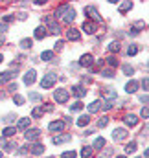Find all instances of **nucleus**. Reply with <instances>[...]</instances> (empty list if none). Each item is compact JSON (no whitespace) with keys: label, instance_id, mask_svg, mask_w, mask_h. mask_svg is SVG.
Here are the masks:
<instances>
[{"label":"nucleus","instance_id":"f257e3e1","mask_svg":"<svg viewBox=\"0 0 149 158\" xmlns=\"http://www.w3.org/2000/svg\"><path fill=\"white\" fill-rule=\"evenodd\" d=\"M53 99H55L57 103H66V101L70 99V92H68L66 88H57V90L53 92Z\"/></svg>","mask_w":149,"mask_h":158},{"label":"nucleus","instance_id":"f03ea898","mask_svg":"<svg viewBox=\"0 0 149 158\" xmlns=\"http://www.w3.org/2000/svg\"><path fill=\"white\" fill-rule=\"evenodd\" d=\"M55 81H57V76L55 74H46V76H42V79H40V88H52L55 85Z\"/></svg>","mask_w":149,"mask_h":158},{"label":"nucleus","instance_id":"7ed1b4c3","mask_svg":"<svg viewBox=\"0 0 149 158\" xmlns=\"http://www.w3.org/2000/svg\"><path fill=\"white\" fill-rule=\"evenodd\" d=\"M61 17H63V20H65L66 24H70V22L75 19V9L72 7V6H68V4H66V7H65V11H63V15H61Z\"/></svg>","mask_w":149,"mask_h":158},{"label":"nucleus","instance_id":"20e7f679","mask_svg":"<svg viewBox=\"0 0 149 158\" xmlns=\"http://www.w3.org/2000/svg\"><path fill=\"white\" fill-rule=\"evenodd\" d=\"M85 13L87 15H90V19L88 20H92V22H101V17H100V13H98V9L94 7V6H88V7H85Z\"/></svg>","mask_w":149,"mask_h":158},{"label":"nucleus","instance_id":"39448f33","mask_svg":"<svg viewBox=\"0 0 149 158\" xmlns=\"http://www.w3.org/2000/svg\"><path fill=\"white\" fill-rule=\"evenodd\" d=\"M46 22H48V33H53V35H59L61 33V28H59V24L52 19V17H46Z\"/></svg>","mask_w":149,"mask_h":158},{"label":"nucleus","instance_id":"423d86ee","mask_svg":"<svg viewBox=\"0 0 149 158\" xmlns=\"http://www.w3.org/2000/svg\"><path fill=\"white\" fill-rule=\"evenodd\" d=\"M96 30H98V24L96 22H92V20H85L83 22V31L85 33L92 35V33H96Z\"/></svg>","mask_w":149,"mask_h":158},{"label":"nucleus","instance_id":"0eeeda50","mask_svg":"<svg viewBox=\"0 0 149 158\" xmlns=\"http://www.w3.org/2000/svg\"><path fill=\"white\" fill-rule=\"evenodd\" d=\"M24 136H26L28 142H35V140H39V136H40V131L39 129H28V131H24Z\"/></svg>","mask_w":149,"mask_h":158},{"label":"nucleus","instance_id":"6e6552de","mask_svg":"<svg viewBox=\"0 0 149 158\" xmlns=\"http://www.w3.org/2000/svg\"><path fill=\"white\" fill-rule=\"evenodd\" d=\"M48 129H50V132H61V131L65 129V121H61V119L52 121V123L48 125Z\"/></svg>","mask_w":149,"mask_h":158},{"label":"nucleus","instance_id":"1a4fd4ad","mask_svg":"<svg viewBox=\"0 0 149 158\" xmlns=\"http://www.w3.org/2000/svg\"><path fill=\"white\" fill-rule=\"evenodd\" d=\"M70 140H72V134H61V136H53V138H52V142H53L55 145L66 143V142H70Z\"/></svg>","mask_w":149,"mask_h":158},{"label":"nucleus","instance_id":"9d476101","mask_svg":"<svg viewBox=\"0 0 149 158\" xmlns=\"http://www.w3.org/2000/svg\"><path fill=\"white\" fill-rule=\"evenodd\" d=\"M92 63H94V57H92L90 53H85V55H81V59H79V66H92Z\"/></svg>","mask_w":149,"mask_h":158},{"label":"nucleus","instance_id":"9b49d317","mask_svg":"<svg viewBox=\"0 0 149 158\" xmlns=\"http://www.w3.org/2000/svg\"><path fill=\"white\" fill-rule=\"evenodd\" d=\"M112 138H114L116 142H121V140H125V138H127V131H125V129H114Z\"/></svg>","mask_w":149,"mask_h":158},{"label":"nucleus","instance_id":"f8f14e48","mask_svg":"<svg viewBox=\"0 0 149 158\" xmlns=\"http://www.w3.org/2000/svg\"><path fill=\"white\" fill-rule=\"evenodd\" d=\"M136 90H138V81H136V79H131V81L125 85V92H127V94H134Z\"/></svg>","mask_w":149,"mask_h":158},{"label":"nucleus","instance_id":"ddd939ff","mask_svg":"<svg viewBox=\"0 0 149 158\" xmlns=\"http://www.w3.org/2000/svg\"><path fill=\"white\" fill-rule=\"evenodd\" d=\"M28 151L33 153V155H42V153H44V145H42V143H33V145L28 143Z\"/></svg>","mask_w":149,"mask_h":158},{"label":"nucleus","instance_id":"4468645a","mask_svg":"<svg viewBox=\"0 0 149 158\" xmlns=\"http://www.w3.org/2000/svg\"><path fill=\"white\" fill-rule=\"evenodd\" d=\"M35 76H37V74H35V70H28V72L24 74V83H26L28 86H30V85H33V83H35Z\"/></svg>","mask_w":149,"mask_h":158},{"label":"nucleus","instance_id":"2eb2a0df","mask_svg":"<svg viewBox=\"0 0 149 158\" xmlns=\"http://www.w3.org/2000/svg\"><path fill=\"white\" fill-rule=\"evenodd\" d=\"M72 96H75V98H83V96H87V88L81 86V85H77V86L72 88Z\"/></svg>","mask_w":149,"mask_h":158},{"label":"nucleus","instance_id":"dca6fc26","mask_svg":"<svg viewBox=\"0 0 149 158\" xmlns=\"http://www.w3.org/2000/svg\"><path fill=\"white\" fill-rule=\"evenodd\" d=\"M123 121H125V125H129V127H136V125H138V118H136L134 114H127V116L123 118Z\"/></svg>","mask_w":149,"mask_h":158},{"label":"nucleus","instance_id":"f3484780","mask_svg":"<svg viewBox=\"0 0 149 158\" xmlns=\"http://www.w3.org/2000/svg\"><path fill=\"white\" fill-rule=\"evenodd\" d=\"M46 35H48V31H46V28H44V26H39L37 30H35V33H33V37H35L37 40H42Z\"/></svg>","mask_w":149,"mask_h":158},{"label":"nucleus","instance_id":"a211bd4d","mask_svg":"<svg viewBox=\"0 0 149 158\" xmlns=\"http://www.w3.org/2000/svg\"><path fill=\"white\" fill-rule=\"evenodd\" d=\"M66 39L68 40H79L81 39V35H79V31H77L75 28H70V30L66 31Z\"/></svg>","mask_w":149,"mask_h":158},{"label":"nucleus","instance_id":"6ab92c4d","mask_svg":"<svg viewBox=\"0 0 149 158\" xmlns=\"http://www.w3.org/2000/svg\"><path fill=\"white\" fill-rule=\"evenodd\" d=\"M30 123H32L30 118H20L19 119V129H20V131H28V129H30Z\"/></svg>","mask_w":149,"mask_h":158},{"label":"nucleus","instance_id":"aec40b11","mask_svg":"<svg viewBox=\"0 0 149 158\" xmlns=\"http://www.w3.org/2000/svg\"><path fill=\"white\" fill-rule=\"evenodd\" d=\"M100 109H101V101L96 99V101H92V103L88 105V114H94V112H98Z\"/></svg>","mask_w":149,"mask_h":158},{"label":"nucleus","instance_id":"412c9836","mask_svg":"<svg viewBox=\"0 0 149 158\" xmlns=\"http://www.w3.org/2000/svg\"><path fill=\"white\" fill-rule=\"evenodd\" d=\"M103 96H105L107 101H112V99H116V90H114V88H107V90L103 92Z\"/></svg>","mask_w":149,"mask_h":158},{"label":"nucleus","instance_id":"4be33fe9","mask_svg":"<svg viewBox=\"0 0 149 158\" xmlns=\"http://www.w3.org/2000/svg\"><path fill=\"white\" fill-rule=\"evenodd\" d=\"M88 123H90V116H88V114H83L81 118H77V125H79V127H87Z\"/></svg>","mask_w":149,"mask_h":158},{"label":"nucleus","instance_id":"5701e85b","mask_svg":"<svg viewBox=\"0 0 149 158\" xmlns=\"http://www.w3.org/2000/svg\"><path fill=\"white\" fill-rule=\"evenodd\" d=\"M15 132H17V129H15V127H6V129L2 131L4 138H11V136H15Z\"/></svg>","mask_w":149,"mask_h":158},{"label":"nucleus","instance_id":"b1692460","mask_svg":"<svg viewBox=\"0 0 149 158\" xmlns=\"http://www.w3.org/2000/svg\"><path fill=\"white\" fill-rule=\"evenodd\" d=\"M13 77H15V76H13V72H2V74H0V83H6V81H11Z\"/></svg>","mask_w":149,"mask_h":158},{"label":"nucleus","instance_id":"393cba45","mask_svg":"<svg viewBox=\"0 0 149 158\" xmlns=\"http://www.w3.org/2000/svg\"><path fill=\"white\" fill-rule=\"evenodd\" d=\"M52 59H53V52L46 50V52H42V53H40V61H52Z\"/></svg>","mask_w":149,"mask_h":158},{"label":"nucleus","instance_id":"a878e982","mask_svg":"<svg viewBox=\"0 0 149 158\" xmlns=\"http://www.w3.org/2000/svg\"><path fill=\"white\" fill-rule=\"evenodd\" d=\"M103 145H105V138L103 136H100V138L94 140V149H101Z\"/></svg>","mask_w":149,"mask_h":158},{"label":"nucleus","instance_id":"bb28decb","mask_svg":"<svg viewBox=\"0 0 149 158\" xmlns=\"http://www.w3.org/2000/svg\"><path fill=\"white\" fill-rule=\"evenodd\" d=\"M42 114H44V109H42V107H35V109L32 110V116H33V118H42Z\"/></svg>","mask_w":149,"mask_h":158},{"label":"nucleus","instance_id":"cd10ccee","mask_svg":"<svg viewBox=\"0 0 149 158\" xmlns=\"http://www.w3.org/2000/svg\"><path fill=\"white\" fill-rule=\"evenodd\" d=\"M32 44H33V40H32V39L20 40V48H22V50H30V48H32Z\"/></svg>","mask_w":149,"mask_h":158},{"label":"nucleus","instance_id":"c85d7f7f","mask_svg":"<svg viewBox=\"0 0 149 158\" xmlns=\"http://www.w3.org/2000/svg\"><path fill=\"white\" fill-rule=\"evenodd\" d=\"M92 156V147H83L81 149V158H90Z\"/></svg>","mask_w":149,"mask_h":158},{"label":"nucleus","instance_id":"c756f323","mask_svg":"<svg viewBox=\"0 0 149 158\" xmlns=\"http://www.w3.org/2000/svg\"><path fill=\"white\" fill-rule=\"evenodd\" d=\"M131 7H133V4H131V2H123V4H120V13H127Z\"/></svg>","mask_w":149,"mask_h":158},{"label":"nucleus","instance_id":"7c9ffc66","mask_svg":"<svg viewBox=\"0 0 149 158\" xmlns=\"http://www.w3.org/2000/svg\"><path fill=\"white\" fill-rule=\"evenodd\" d=\"M136 53H138V46H136V44H131V46L127 48V55L131 57V55H136Z\"/></svg>","mask_w":149,"mask_h":158},{"label":"nucleus","instance_id":"2f4dec72","mask_svg":"<svg viewBox=\"0 0 149 158\" xmlns=\"http://www.w3.org/2000/svg\"><path fill=\"white\" fill-rule=\"evenodd\" d=\"M81 109H83V103H81V101H75V103L70 105V110H72V112H77V110H81Z\"/></svg>","mask_w":149,"mask_h":158},{"label":"nucleus","instance_id":"473e14b6","mask_svg":"<svg viewBox=\"0 0 149 158\" xmlns=\"http://www.w3.org/2000/svg\"><path fill=\"white\" fill-rule=\"evenodd\" d=\"M142 28H146V22H144V20H138V22H134V26H133L131 30H134V31L138 33V30H142Z\"/></svg>","mask_w":149,"mask_h":158},{"label":"nucleus","instance_id":"72a5a7b5","mask_svg":"<svg viewBox=\"0 0 149 158\" xmlns=\"http://www.w3.org/2000/svg\"><path fill=\"white\" fill-rule=\"evenodd\" d=\"M123 74H125V76H133V74H134V68H133L131 64H123Z\"/></svg>","mask_w":149,"mask_h":158},{"label":"nucleus","instance_id":"f704fd0d","mask_svg":"<svg viewBox=\"0 0 149 158\" xmlns=\"http://www.w3.org/2000/svg\"><path fill=\"white\" fill-rule=\"evenodd\" d=\"M125 151H127V153H134V151H136V142H129V143L125 145Z\"/></svg>","mask_w":149,"mask_h":158},{"label":"nucleus","instance_id":"c9c22d12","mask_svg":"<svg viewBox=\"0 0 149 158\" xmlns=\"http://www.w3.org/2000/svg\"><path fill=\"white\" fill-rule=\"evenodd\" d=\"M107 63H109V66H111V68H114V66H118V59H116L114 55H111V57L107 59Z\"/></svg>","mask_w":149,"mask_h":158},{"label":"nucleus","instance_id":"e433bc0d","mask_svg":"<svg viewBox=\"0 0 149 158\" xmlns=\"http://www.w3.org/2000/svg\"><path fill=\"white\" fill-rule=\"evenodd\" d=\"M107 123H109V118H107V116H103V118L98 121V127H100V129H103V127H107Z\"/></svg>","mask_w":149,"mask_h":158},{"label":"nucleus","instance_id":"4c0bfd02","mask_svg":"<svg viewBox=\"0 0 149 158\" xmlns=\"http://www.w3.org/2000/svg\"><path fill=\"white\" fill-rule=\"evenodd\" d=\"M30 99H32V101H40V99H42V96L37 94V92H32V94H30Z\"/></svg>","mask_w":149,"mask_h":158},{"label":"nucleus","instance_id":"58836bf2","mask_svg":"<svg viewBox=\"0 0 149 158\" xmlns=\"http://www.w3.org/2000/svg\"><path fill=\"white\" fill-rule=\"evenodd\" d=\"M109 50H111V52H118V50H120V42H116V40L111 42V44H109Z\"/></svg>","mask_w":149,"mask_h":158},{"label":"nucleus","instance_id":"ea45409f","mask_svg":"<svg viewBox=\"0 0 149 158\" xmlns=\"http://www.w3.org/2000/svg\"><path fill=\"white\" fill-rule=\"evenodd\" d=\"M13 101H15L17 105H22V103H24V98L19 96V94H15V96H13Z\"/></svg>","mask_w":149,"mask_h":158},{"label":"nucleus","instance_id":"a19ab883","mask_svg":"<svg viewBox=\"0 0 149 158\" xmlns=\"http://www.w3.org/2000/svg\"><path fill=\"white\" fill-rule=\"evenodd\" d=\"M77 155H75V151H65L63 153V158H75Z\"/></svg>","mask_w":149,"mask_h":158},{"label":"nucleus","instance_id":"79ce46f5","mask_svg":"<svg viewBox=\"0 0 149 158\" xmlns=\"http://www.w3.org/2000/svg\"><path fill=\"white\" fill-rule=\"evenodd\" d=\"M101 76H105V77H114V70H101Z\"/></svg>","mask_w":149,"mask_h":158},{"label":"nucleus","instance_id":"37998d69","mask_svg":"<svg viewBox=\"0 0 149 158\" xmlns=\"http://www.w3.org/2000/svg\"><path fill=\"white\" fill-rule=\"evenodd\" d=\"M65 7H66V4H63V6H59V7L55 9V17H61V15H63V11H65Z\"/></svg>","mask_w":149,"mask_h":158},{"label":"nucleus","instance_id":"c03bdc74","mask_svg":"<svg viewBox=\"0 0 149 158\" xmlns=\"http://www.w3.org/2000/svg\"><path fill=\"white\" fill-rule=\"evenodd\" d=\"M140 116H142L144 119H147V116H149V109H147V105H146V107L142 109V112H140Z\"/></svg>","mask_w":149,"mask_h":158},{"label":"nucleus","instance_id":"a18cd8bd","mask_svg":"<svg viewBox=\"0 0 149 158\" xmlns=\"http://www.w3.org/2000/svg\"><path fill=\"white\" fill-rule=\"evenodd\" d=\"M111 155H112V149H105V151L101 153V156H100V158H109Z\"/></svg>","mask_w":149,"mask_h":158},{"label":"nucleus","instance_id":"49530a36","mask_svg":"<svg viewBox=\"0 0 149 158\" xmlns=\"http://www.w3.org/2000/svg\"><path fill=\"white\" fill-rule=\"evenodd\" d=\"M138 85H142V86H144V90H147V86H149V81H147V77H144L142 81H140V83H138Z\"/></svg>","mask_w":149,"mask_h":158},{"label":"nucleus","instance_id":"de8ad7c7","mask_svg":"<svg viewBox=\"0 0 149 158\" xmlns=\"http://www.w3.org/2000/svg\"><path fill=\"white\" fill-rule=\"evenodd\" d=\"M13 119H17V116H15V114H9V116H6V118H4V121H6V123H11Z\"/></svg>","mask_w":149,"mask_h":158},{"label":"nucleus","instance_id":"09e8293b","mask_svg":"<svg viewBox=\"0 0 149 158\" xmlns=\"http://www.w3.org/2000/svg\"><path fill=\"white\" fill-rule=\"evenodd\" d=\"M13 20V15H6L4 17V24H7V22H11Z\"/></svg>","mask_w":149,"mask_h":158},{"label":"nucleus","instance_id":"8fccbe9b","mask_svg":"<svg viewBox=\"0 0 149 158\" xmlns=\"http://www.w3.org/2000/svg\"><path fill=\"white\" fill-rule=\"evenodd\" d=\"M6 145H7V142H6V138L2 136V138H0V147H6Z\"/></svg>","mask_w":149,"mask_h":158},{"label":"nucleus","instance_id":"3c124183","mask_svg":"<svg viewBox=\"0 0 149 158\" xmlns=\"http://www.w3.org/2000/svg\"><path fill=\"white\" fill-rule=\"evenodd\" d=\"M6 30H7V24H4V22H0V33H2V31H6Z\"/></svg>","mask_w":149,"mask_h":158},{"label":"nucleus","instance_id":"603ef678","mask_svg":"<svg viewBox=\"0 0 149 158\" xmlns=\"http://www.w3.org/2000/svg\"><path fill=\"white\" fill-rule=\"evenodd\" d=\"M9 90H11V92H13V90H17V85H15V83H11V85H9Z\"/></svg>","mask_w":149,"mask_h":158},{"label":"nucleus","instance_id":"864d4df0","mask_svg":"<svg viewBox=\"0 0 149 158\" xmlns=\"http://www.w3.org/2000/svg\"><path fill=\"white\" fill-rule=\"evenodd\" d=\"M140 101H144V103H147V94H146V96H140Z\"/></svg>","mask_w":149,"mask_h":158},{"label":"nucleus","instance_id":"5fc2aeb1","mask_svg":"<svg viewBox=\"0 0 149 158\" xmlns=\"http://www.w3.org/2000/svg\"><path fill=\"white\" fill-rule=\"evenodd\" d=\"M44 110H46V112H52V110H53V107H52V105H46V109H44Z\"/></svg>","mask_w":149,"mask_h":158},{"label":"nucleus","instance_id":"6e6d98bb","mask_svg":"<svg viewBox=\"0 0 149 158\" xmlns=\"http://www.w3.org/2000/svg\"><path fill=\"white\" fill-rule=\"evenodd\" d=\"M2 61H4V57H2V55H0V63H2Z\"/></svg>","mask_w":149,"mask_h":158},{"label":"nucleus","instance_id":"4d7b16f0","mask_svg":"<svg viewBox=\"0 0 149 158\" xmlns=\"http://www.w3.org/2000/svg\"><path fill=\"white\" fill-rule=\"evenodd\" d=\"M2 44H4V40H2V39H0V46H2Z\"/></svg>","mask_w":149,"mask_h":158},{"label":"nucleus","instance_id":"13d9d810","mask_svg":"<svg viewBox=\"0 0 149 158\" xmlns=\"http://www.w3.org/2000/svg\"><path fill=\"white\" fill-rule=\"evenodd\" d=\"M0 158H2V151H0Z\"/></svg>","mask_w":149,"mask_h":158},{"label":"nucleus","instance_id":"bf43d9fd","mask_svg":"<svg viewBox=\"0 0 149 158\" xmlns=\"http://www.w3.org/2000/svg\"><path fill=\"white\" fill-rule=\"evenodd\" d=\"M118 158H125V156H118Z\"/></svg>","mask_w":149,"mask_h":158}]
</instances>
